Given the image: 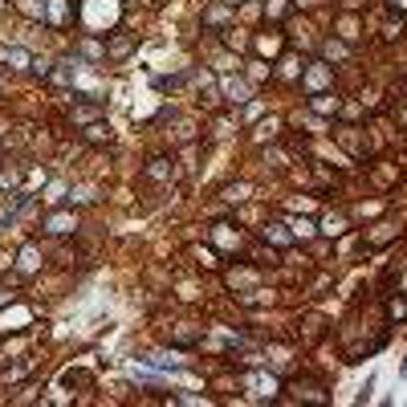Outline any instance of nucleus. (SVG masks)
Returning a JSON list of instances; mask_svg holds the SVG:
<instances>
[{"mask_svg": "<svg viewBox=\"0 0 407 407\" xmlns=\"http://www.w3.org/2000/svg\"><path fill=\"white\" fill-rule=\"evenodd\" d=\"M330 82H334V70H330V61H310V66L302 70V90H306V94H322Z\"/></svg>", "mask_w": 407, "mask_h": 407, "instance_id": "f257e3e1", "label": "nucleus"}, {"mask_svg": "<svg viewBox=\"0 0 407 407\" xmlns=\"http://www.w3.org/2000/svg\"><path fill=\"white\" fill-rule=\"evenodd\" d=\"M244 387H249V395H257V399H277V391H281V383H277L273 375H257V371L244 375Z\"/></svg>", "mask_w": 407, "mask_h": 407, "instance_id": "f03ea898", "label": "nucleus"}, {"mask_svg": "<svg viewBox=\"0 0 407 407\" xmlns=\"http://www.w3.org/2000/svg\"><path fill=\"white\" fill-rule=\"evenodd\" d=\"M45 232H49V237H70V232H77V212H53V216H45Z\"/></svg>", "mask_w": 407, "mask_h": 407, "instance_id": "7ed1b4c3", "label": "nucleus"}, {"mask_svg": "<svg viewBox=\"0 0 407 407\" xmlns=\"http://www.w3.org/2000/svg\"><path fill=\"white\" fill-rule=\"evenodd\" d=\"M82 139H86V143H94V147H102V143H110V139H114V131H110V122H106V119H94V122H86V126H82Z\"/></svg>", "mask_w": 407, "mask_h": 407, "instance_id": "20e7f679", "label": "nucleus"}, {"mask_svg": "<svg viewBox=\"0 0 407 407\" xmlns=\"http://www.w3.org/2000/svg\"><path fill=\"white\" fill-rule=\"evenodd\" d=\"M143 175L151 184H171V179H175V163H171V159H151L143 168Z\"/></svg>", "mask_w": 407, "mask_h": 407, "instance_id": "39448f33", "label": "nucleus"}, {"mask_svg": "<svg viewBox=\"0 0 407 407\" xmlns=\"http://www.w3.org/2000/svg\"><path fill=\"white\" fill-rule=\"evenodd\" d=\"M310 110H313V114H338V110H342V98L330 94V90H322V94H310Z\"/></svg>", "mask_w": 407, "mask_h": 407, "instance_id": "423d86ee", "label": "nucleus"}, {"mask_svg": "<svg viewBox=\"0 0 407 407\" xmlns=\"http://www.w3.org/2000/svg\"><path fill=\"white\" fill-rule=\"evenodd\" d=\"M102 119V102H90V106H70V122L73 126H86V122Z\"/></svg>", "mask_w": 407, "mask_h": 407, "instance_id": "0eeeda50", "label": "nucleus"}, {"mask_svg": "<svg viewBox=\"0 0 407 407\" xmlns=\"http://www.w3.org/2000/svg\"><path fill=\"white\" fill-rule=\"evenodd\" d=\"M297 395H302V399H313V404H326V399H330V395H326V387L322 383H313V379H297Z\"/></svg>", "mask_w": 407, "mask_h": 407, "instance_id": "6e6552de", "label": "nucleus"}, {"mask_svg": "<svg viewBox=\"0 0 407 407\" xmlns=\"http://www.w3.org/2000/svg\"><path fill=\"white\" fill-rule=\"evenodd\" d=\"M261 237H265V240H273L277 249H286L289 240H293V232H286V224H265V228H261Z\"/></svg>", "mask_w": 407, "mask_h": 407, "instance_id": "1a4fd4ad", "label": "nucleus"}, {"mask_svg": "<svg viewBox=\"0 0 407 407\" xmlns=\"http://www.w3.org/2000/svg\"><path fill=\"white\" fill-rule=\"evenodd\" d=\"M131 49H135V37H126V33H119L110 45H106V57H131Z\"/></svg>", "mask_w": 407, "mask_h": 407, "instance_id": "9d476101", "label": "nucleus"}, {"mask_svg": "<svg viewBox=\"0 0 407 407\" xmlns=\"http://www.w3.org/2000/svg\"><path fill=\"white\" fill-rule=\"evenodd\" d=\"M0 57H4V61H8V66H13V70H24V66H29V70H33V57H29V49H4V53H0Z\"/></svg>", "mask_w": 407, "mask_h": 407, "instance_id": "9b49d317", "label": "nucleus"}, {"mask_svg": "<svg viewBox=\"0 0 407 407\" xmlns=\"http://www.w3.org/2000/svg\"><path fill=\"white\" fill-rule=\"evenodd\" d=\"M17 8L29 21H45V0H17Z\"/></svg>", "mask_w": 407, "mask_h": 407, "instance_id": "f8f14e48", "label": "nucleus"}, {"mask_svg": "<svg viewBox=\"0 0 407 407\" xmlns=\"http://www.w3.org/2000/svg\"><path fill=\"white\" fill-rule=\"evenodd\" d=\"M41 269V253L33 249V244H24L21 249V273H37Z\"/></svg>", "mask_w": 407, "mask_h": 407, "instance_id": "ddd939ff", "label": "nucleus"}, {"mask_svg": "<svg viewBox=\"0 0 407 407\" xmlns=\"http://www.w3.org/2000/svg\"><path fill=\"white\" fill-rule=\"evenodd\" d=\"M322 232H326V237H338V232H346V216H342V212H330L326 220H322Z\"/></svg>", "mask_w": 407, "mask_h": 407, "instance_id": "4468645a", "label": "nucleus"}, {"mask_svg": "<svg viewBox=\"0 0 407 407\" xmlns=\"http://www.w3.org/2000/svg\"><path fill=\"white\" fill-rule=\"evenodd\" d=\"M224 94L232 98V102H249V86H244V82H232V77H224Z\"/></svg>", "mask_w": 407, "mask_h": 407, "instance_id": "2eb2a0df", "label": "nucleus"}, {"mask_svg": "<svg viewBox=\"0 0 407 407\" xmlns=\"http://www.w3.org/2000/svg\"><path fill=\"white\" fill-rule=\"evenodd\" d=\"M302 70H306V66H302L297 57H281V77H289V82H302Z\"/></svg>", "mask_w": 407, "mask_h": 407, "instance_id": "dca6fc26", "label": "nucleus"}, {"mask_svg": "<svg viewBox=\"0 0 407 407\" xmlns=\"http://www.w3.org/2000/svg\"><path fill=\"white\" fill-rule=\"evenodd\" d=\"M286 228L293 232V237H313V224L306 220V216H293V220H289Z\"/></svg>", "mask_w": 407, "mask_h": 407, "instance_id": "f3484780", "label": "nucleus"}, {"mask_svg": "<svg viewBox=\"0 0 407 407\" xmlns=\"http://www.w3.org/2000/svg\"><path fill=\"white\" fill-rule=\"evenodd\" d=\"M224 21H228V8H224V4H212V8L204 13V24H212V29L216 24H224Z\"/></svg>", "mask_w": 407, "mask_h": 407, "instance_id": "a211bd4d", "label": "nucleus"}, {"mask_svg": "<svg viewBox=\"0 0 407 407\" xmlns=\"http://www.w3.org/2000/svg\"><path fill=\"white\" fill-rule=\"evenodd\" d=\"M322 53H326L330 61H342V57H346L350 49H346V41H326V45H322Z\"/></svg>", "mask_w": 407, "mask_h": 407, "instance_id": "6ab92c4d", "label": "nucleus"}, {"mask_svg": "<svg viewBox=\"0 0 407 407\" xmlns=\"http://www.w3.org/2000/svg\"><path fill=\"white\" fill-rule=\"evenodd\" d=\"M82 57L98 61V57H106V45H98V41H82Z\"/></svg>", "mask_w": 407, "mask_h": 407, "instance_id": "aec40b11", "label": "nucleus"}, {"mask_svg": "<svg viewBox=\"0 0 407 407\" xmlns=\"http://www.w3.org/2000/svg\"><path fill=\"white\" fill-rule=\"evenodd\" d=\"M257 49H261V53H281V37H277V33H273V37H261Z\"/></svg>", "mask_w": 407, "mask_h": 407, "instance_id": "412c9836", "label": "nucleus"}, {"mask_svg": "<svg viewBox=\"0 0 407 407\" xmlns=\"http://www.w3.org/2000/svg\"><path fill=\"white\" fill-rule=\"evenodd\" d=\"M224 200H228V204H240V200H249V184H237V188H228V192H224Z\"/></svg>", "mask_w": 407, "mask_h": 407, "instance_id": "4be33fe9", "label": "nucleus"}, {"mask_svg": "<svg viewBox=\"0 0 407 407\" xmlns=\"http://www.w3.org/2000/svg\"><path fill=\"white\" fill-rule=\"evenodd\" d=\"M387 313H391V318H404V313H407V297H391Z\"/></svg>", "mask_w": 407, "mask_h": 407, "instance_id": "5701e85b", "label": "nucleus"}]
</instances>
